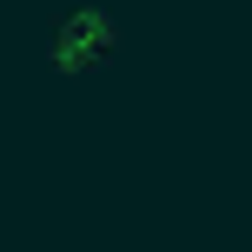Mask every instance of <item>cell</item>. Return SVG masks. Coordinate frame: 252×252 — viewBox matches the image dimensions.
Listing matches in <instances>:
<instances>
[{
  "mask_svg": "<svg viewBox=\"0 0 252 252\" xmlns=\"http://www.w3.org/2000/svg\"><path fill=\"white\" fill-rule=\"evenodd\" d=\"M120 40L126 33H120V20L106 7H66L60 20L47 27V47H40V53H47L53 73L80 80V73H100V66L120 53Z\"/></svg>",
  "mask_w": 252,
  "mask_h": 252,
  "instance_id": "1",
  "label": "cell"
}]
</instances>
